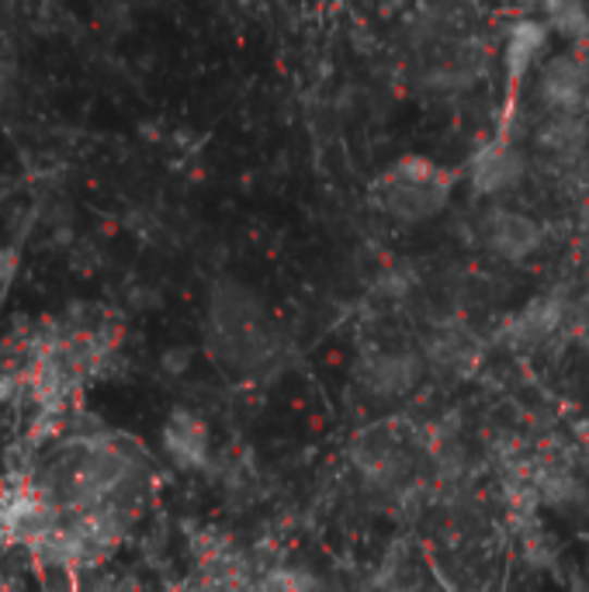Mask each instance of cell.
Instances as JSON below:
<instances>
[{
  "label": "cell",
  "instance_id": "1",
  "mask_svg": "<svg viewBox=\"0 0 589 592\" xmlns=\"http://www.w3.org/2000/svg\"><path fill=\"white\" fill-rule=\"evenodd\" d=\"M451 198V174L441 166L409 157L389 166L371 187V201L385 219L398 225H420L441 215Z\"/></svg>",
  "mask_w": 589,
  "mask_h": 592
},
{
  "label": "cell",
  "instance_id": "2",
  "mask_svg": "<svg viewBox=\"0 0 589 592\" xmlns=\"http://www.w3.org/2000/svg\"><path fill=\"white\" fill-rule=\"evenodd\" d=\"M573 312L576 301H568L565 295H541L517 316L506 319L503 340L513 350H538L548 347L559 333H573Z\"/></svg>",
  "mask_w": 589,
  "mask_h": 592
},
{
  "label": "cell",
  "instance_id": "3",
  "mask_svg": "<svg viewBox=\"0 0 589 592\" xmlns=\"http://www.w3.org/2000/svg\"><path fill=\"white\" fill-rule=\"evenodd\" d=\"M538 98L551 114L589 111V52H568L548 60L538 73Z\"/></svg>",
  "mask_w": 589,
  "mask_h": 592
},
{
  "label": "cell",
  "instance_id": "4",
  "mask_svg": "<svg viewBox=\"0 0 589 592\" xmlns=\"http://www.w3.org/2000/svg\"><path fill=\"white\" fill-rule=\"evenodd\" d=\"M479 233H482V243L489 246V250L503 260H510V263H520L527 257H535L544 243L541 225L530 215L517 212V208H506V205L489 208L479 222Z\"/></svg>",
  "mask_w": 589,
  "mask_h": 592
},
{
  "label": "cell",
  "instance_id": "5",
  "mask_svg": "<svg viewBox=\"0 0 589 592\" xmlns=\"http://www.w3.org/2000/svg\"><path fill=\"white\" fill-rule=\"evenodd\" d=\"M351 465L365 485L392 492V495H398L409 482V461H406L403 447L382 433L360 436V441L351 447Z\"/></svg>",
  "mask_w": 589,
  "mask_h": 592
},
{
  "label": "cell",
  "instance_id": "6",
  "mask_svg": "<svg viewBox=\"0 0 589 592\" xmlns=\"http://www.w3.org/2000/svg\"><path fill=\"white\" fill-rule=\"evenodd\" d=\"M524 177H527V160L510 139H492L468 160V181L486 198L510 195V190L520 187Z\"/></svg>",
  "mask_w": 589,
  "mask_h": 592
},
{
  "label": "cell",
  "instance_id": "7",
  "mask_svg": "<svg viewBox=\"0 0 589 592\" xmlns=\"http://www.w3.org/2000/svg\"><path fill=\"white\" fill-rule=\"evenodd\" d=\"M424 378V357L413 350H375L360 360V385L375 398H403Z\"/></svg>",
  "mask_w": 589,
  "mask_h": 592
},
{
  "label": "cell",
  "instance_id": "8",
  "mask_svg": "<svg viewBox=\"0 0 589 592\" xmlns=\"http://www.w3.org/2000/svg\"><path fill=\"white\" fill-rule=\"evenodd\" d=\"M535 139L551 166L573 170L589 152V122L586 114H548Z\"/></svg>",
  "mask_w": 589,
  "mask_h": 592
},
{
  "label": "cell",
  "instance_id": "9",
  "mask_svg": "<svg viewBox=\"0 0 589 592\" xmlns=\"http://www.w3.org/2000/svg\"><path fill=\"white\" fill-rule=\"evenodd\" d=\"M163 451L167 457L184 471H198L208 465V454H212V436H208L205 419L195 412L177 409L167 419L163 427Z\"/></svg>",
  "mask_w": 589,
  "mask_h": 592
},
{
  "label": "cell",
  "instance_id": "10",
  "mask_svg": "<svg viewBox=\"0 0 589 592\" xmlns=\"http://www.w3.org/2000/svg\"><path fill=\"white\" fill-rule=\"evenodd\" d=\"M482 357V343L465 326H441L427 343V360L433 368L451 371V374H468Z\"/></svg>",
  "mask_w": 589,
  "mask_h": 592
},
{
  "label": "cell",
  "instance_id": "11",
  "mask_svg": "<svg viewBox=\"0 0 589 592\" xmlns=\"http://www.w3.org/2000/svg\"><path fill=\"white\" fill-rule=\"evenodd\" d=\"M544 46H548V25L544 22H517L506 32L503 66H506L510 84H520L524 76L535 70Z\"/></svg>",
  "mask_w": 589,
  "mask_h": 592
},
{
  "label": "cell",
  "instance_id": "12",
  "mask_svg": "<svg viewBox=\"0 0 589 592\" xmlns=\"http://www.w3.org/2000/svg\"><path fill=\"white\" fill-rule=\"evenodd\" d=\"M254 592H327V585H322V579H316L306 568L284 565V568L263 571L254 585Z\"/></svg>",
  "mask_w": 589,
  "mask_h": 592
},
{
  "label": "cell",
  "instance_id": "13",
  "mask_svg": "<svg viewBox=\"0 0 589 592\" xmlns=\"http://www.w3.org/2000/svg\"><path fill=\"white\" fill-rule=\"evenodd\" d=\"M548 25H555L565 35H589V8H582V4L548 8Z\"/></svg>",
  "mask_w": 589,
  "mask_h": 592
},
{
  "label": "cell",
  "instance_id": "14",
  "mask_svg": "<svg viewBox=\"0 0 589 592\" xmlns=\"http://www.w3.org/2000/svg\"><path fill=\"white\" fill-rule=\"evenodd\" d=\"M392 592H413V589H392Z\"/></svg>",
  "mask_w": 589,
  "mask_h": 592
}]
</instances>
